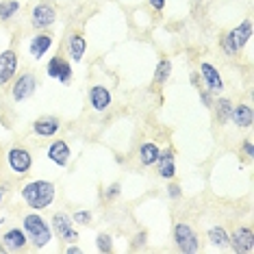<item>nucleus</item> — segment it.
I'll return each mask as SVG.
<instances>
[{"label":"nucleus","mask_w":254,"mask_h":254,"mask_svg":"<svg viewBox=\"0 0 254 254\" xmlns=\"http://www.w3.org/2000/svg\"><path fill=\"white\" fill-rule=\"evenodd\" d=\"M22 228H24V233L28 237V244L33 248H37V250H42V248H46L53 241V228H50L48 219H44L39 215V211L28 213L22 219Z\"/></svg>","instance_id":"obj_2"},{"label":"nucleus","mask_w":254,"mask_h":254,"mask_svg":"<svg viewBox=\"0 0 254 254\" xmlns=\"http://www.w3.org/2000/svg\"><path fill=\"white\" fill-rule=\"evenodd\" d=\"M200 100H202V105H204L206 109H211V107H213V100H215V98H213V94H211L209 89L200 87Z\"/></svg>","instance_id":"obj_28"},{"label":"nucleus","mask_w":254,"mask_h":254,"mask_svg":"<svg viewBox=\"0 0 254 254\" xmlns=\"http://www.w3.org/2000/svg\"><path fill=\"white\" fill-rule=\"evenodd\" d=\"M48 159L53 161L55 165H59V167H67V163H70V159H72V148H70V143L67 141H63V139H55L53 143L48 146Z\"/></svg>","instance_id":"obj_14"},{"label":"nucleus","mask_w":254,"mask_h":254,"mask_svg":"<svg viewBox=\"0 0 254 254\" xmlns=\"http://www.w3.org/2000/svg\"><path fill=\"white\" fill-rule=\"evenodd\" d=\"M20 11V2L18 0H2L0 2V22H9L18 15Z\"/></svg>","instance_id":"obj_25"},{"label":"nucleus","mask_w":254,"mask_h":254,"mask_svg":"<svg viewBox=\"0 0 254 254\" xmlns=\"http://www.w3.org/2000/svg\"><path fill=\"white\" fill-rule=\"evenodd\" d=\"M233 100L226 96H219L213 100V111H215V118H217V122L219 124H228L230 122V113H233Z\"/></svg>","instance_id":"obj_21"},{"label":"nucleus","mask_w":254,"mask_h":254,"mask_svg":"<svg viewBox=\"0 0 254 254\" xmlns=\"http://www.w3.org/2000/svg\"><path fill=\"white\" fill-rule=\"evenodd\" d=\"M65 252H67V254H78V252H83V248H78V246H67Z\"/></svg>","instance_id":"obj_33"},{"label":"nucleus","mask_w":254,"mask_h":254,"mask_svg":"<svg viewBox=\"0 0 254 254\" xmlns=\"http://www.w3.org/2000/svg\"><path fill=\"white\" fill-rule=\"evenodd\" d=\"M0 244L4 246L7 252H20L28 246V237L24 233V228H9L7 233L0 237Z\"/></svg>","instance_id":"obj_13"},{"label":"nucleus","mask_w":254,"mask_h":254,"mask_svg":"<svg viewBox=\"0 0 254 254\" xmlns=\"http://www.w3.org/2000/svg\"><path fill=\"white\" fill-rule=\"evenodd\" d=\"M198 76H200V83L204 85V89H209L213 96L215 94H222L224 91V80H222V74L217 72V67L209 61H202L200 63V70H198Z\"/></svg>","instance_id":"obj_11"},{"label":"nucleus","mask_w":254,"mask_h":254,"mask_svg":"<svg viewBox=\"0 0 254 254\" xmlns=\"http://www.w3.org/2000/svg\"><path fill=\"white\" fill-rule=\"evenodd\" d=\"M20 195H22L24 204L31 211H44V209H48V206L55 202L57 189H55V185L50 181L37 178V181L26 183L24 187L20 189Z\"/></svg>","instance_id":"obj_1"},{"label":"nucleus","mask_w":254,"mask_h":254,"mask_svg":"<svg viewBox=\"0 0 254 254\" xmlns=\"http://www.w3.org/2000/svg\"><path fill=\"white\" fill-rule=\"evenodd\" d=\"M137 154H139V163L141 165L152 167L154 163H157L159 154H161V148L154 141H146V143H141V146H139V152H137Z\"/></svg>","instance_id":"obj_22"},{"label":"nucleus","mask_w":254,"mask_h":254,"mask_svg":"<svg viewBox=\"0 0 254 254\" xmlns=\"http://www.w3.org/2000/svg\"><path fill=\"white\" fill-rule=\"evenodd\" d=\"M250 37H252V22L244 20L239 26H235L233 31H228L226 35L219 37V46H222V50L228 57H235L246 48V44L250 42Z\"/></svg>","instance_id":"obj_3"},{"label":"nucleus","mask_w":254,"mask_h":254,"mask_svg":"<svg viewBox=\"0 0 254 254\" xmlns=\"http://www.w3.org/2000/svg\"><path fill=\"white\" fill-rule=\"evenodd\" d=\"M50 228H53V235H57L63 241H76L78 233L74 228V219L67 213H55L53 219H50Z\"/></svg>","instance_id":"obj_10"},{"label":"nucleus","mask_w":254,"mask_h":254,"mask_svg":"<svg viewBox=\"0 0 254 254\" xmlns=\"http://www.w3.org/2000/svg\"><path fill=\"white\" fill-rule=\"evenodd\" d=\"M150 7H152L154 11H163L165 9V0H148Z\"/></svg>","instance_id":"obj_32"},{"label":"nucleus","mask_w":254,"mask_h":254,"mask_svg":"<svg viewBox=\"0 0 254 254\" xmlns=\"http://www.w3.org/2000/svg\"><path fill=\"white\" fill-rule=\"evenodd\" d=\"M74 224H80V226H89L91 219H94V215H91V211H76L72 215Z\"/></svg>","instance_id":"obj_27"},{"label":"nucleus","mask_w":254,"mask_h":254,"mask_svg":"<svg viewBox=\"0 0 254 254\" xmlns=\"http://www.w3.org/2000/svg\"><path fill=\"white\" fill-rule=\"evenodd\" d=\"M244 154H246L248 159H252V157H254V146H252V141H250V139H246V141H244Z\"/></svg>","instance_id":"obj_31"},{"label":"nucleus","mask_w":254,"mask_h":254,"mask_svg":"<svg viewBox=\"0 0 254 254\" xmlns=\"http://www.w3.org/2000/svg\"><path fill=\"white\" fill-rule=\"evenodd\" d=\"M170 74H172V61L170 59H161L157 63V70H154V85H165L170 80Z\"/></svg>","instance_id":"obj_24"},{"label":"nucleus","mask_w":254,"mask_h":254,"mask_svg":"<svg viewBox=\"0 0 254 254\" xmlns=\"http://www.w3.org/2000/svg\"><path fill=\"white\" fill-rule=\"evenodd\" d=\"M111 102H113V96L105 85H94V87L89 89V105L94 111L105 113L107 109L111 107Z\"/></svg>","instance_id":"obj_16"},{"label":"nucleus","mask_w":254,"mask_h":254,"mask_svg":"<svg viewBox=\"0 0 254 254\" xmlns=\"http://www.w3.org/2000/svg\"><path fill=\"white\" fill-rule=\"evenodd\" d=\"M85 53H87V39H85L83 33H74V35L67 39V55H70L72 61H83Z\"/></svg>","instance_id":"obj_20"},{"label":"nucleus","mask_w":254,"mask_h":254,"mask_svg":"<svg viewBox=\"0 0 254 254\" xmlns=\"http://www.w3.org/2000/svg\"><path fill=\"white\" fill-rule=\"evenodd\" d=\"M7 163L13 174L26 176L33 167V154L22 146H13V148H9V152H7Z\"/></svg>","instance_id":"obj_7"},{"label":"nucleus","mask_w":254,"mask_h":254,"mask_svg":"<svg viewBox=\"0 0 254 254\" xmlns=\"http://www.w3.org/2000/svg\"><path fill=\"white\" fill-rule=\"evenodd\" d=\"M206 237H209V244L215 246V248H226L228 246V230L224 228V226H213V228H209Z\"/></svg>","instance_id":"obj_23"},{"label":"nucleus","mask_w":254,"mask_h":254,"mask_svg":"<svg viewBox=\"0 0 254 254\" xmlns=\"http://www.w3.org/2000/svg\"><path fill=\"white\" fill-rule=\"evenodd\" d=\"M181 193H183V191H181V187H178L176 183H172V181H170V185H167V195H170L172 200H178V198H181Z\"/></svg>","instance_id":"obj_29"},{"label":"nucleus","mask_w":254,"mask_h":254,"mask_svg":"<svg viewBox=\"0 0 254 254\" xmlns=\"http://www.w3.org/2000/svg\"><path fill=\"white\" fill-rule=\"evenodd\" d=\"M96 250L102 254H109L113 250V237L109 233H98L96 237Z\"/></svg>","instance_id":"obj_26"},{"label":"nucleus","mask_w":254,"mask_h":254,"mask_svg":"<svg viewBox=\"0 0 254 254\" xmlns=\"http://www.w3.org/2000/svg\"><path fill=\"white\" fill-rule=\"evenodd\" d=\"M46 74L48 78H55L59 80L61 85H70V80L74 76V70H72V63L61 55H55L48 59V65H46Z\"/></svg>","instance_id":"obj_8"},{"label":"nucleus","mask_w":254,"mask_h":254,"mask_svg":"<svg viewBox=\"0 0 254 254\" xmlns=\"http://www.w3.org/2000/svg\"><path fill=\"white\" fill-rule=\"evenodd\" d=\"M37 91V76L33 72H24L11 83V98L13 102H24Z\"/></svg>","instance_id":"obj_5"},{"label":"nucleus","mask_w":254,"mask_h":254,"mask_svg":"<svg viewBox=\"0 0 254 254\" xmlns=\"http://www.w3.org/2000/svg\"><path fill=\"white\" fill-rule=\"evenodd\" d=\"M55 22H57V11H55L53 4H48V2L35 4V9H33V13H31L33 28H37V31H46V28H50Z\"/></svg>","instance_id":"obj_12"},{"label":"nucleus","mask_w":254,"mask_h":254,"mask_svg":"<svg viewBox=\"0 0 254 254\" xmlns=\"http://www.w3.org/2000/svg\"><path fill=\"white\" fill-rule=\"evenodd\" d=\"M195 2H200V0H195Z\"/></svg>","instance_id":"obj_35"},{"label":"nucleus","mask_w":254,"mask_h":254,"mask_svg":"<svg viewBox=\"0 0 254 254\" xmlns=\"http://www.w3.org/2000/svg\"><path fill=\"white\" fill-rule=\"evenodd\" d=\"M172 237H174V244L178 248V252L183 254H193L200 250V239L195 235V230L189 226L187 222H176L174 230H172Z\"/></svg>","instance_id":"obj_4"},{"label":"nucleus","mask_w":254,"mask_h":254,"mask_svg":"<svg viewBox=\"0 0 254 254\" xmlns=\"http://www.w3.org/2000/svg\"><path fill=\"white\" fill-rule=\"evenodd\" d=\"M228 246L237 254H252L254 252V230L252 226H239L228 233Z\"/></svg>","instance_id":"obj_6"},{"label":"nucleus","mask_w":254,"mask_h":254,"mask_svg":"<svg viewBox=\"0 0 254 254\" xmlns=\"http://www.w3.org/2000/svg\"><path fill=\"white\" fill-rule=\"evenodd\" d=\"M120 191H122V189H120V183H113V185H109V189H107V200H113V198H118L120 195Z\"/></svg>","instance_id":"obj_30"},{"label":"nucleus","mask_w":254,"mask_h":254,"mask_svg":"<svg viewBox=\"0 0 254 254\" xmlns=\"http://www.w3.org/2000/svg\"><path fill=\"white\" fill-rule=\"evenodd\" d=\"M59 128H61V122L55 115H42V118H37L35 122H33V132H35L37 137H44V139L55 137L57 132H59Z\"/></svg>","instance_id":"obj_17"},{"label":"nucleus","mask_w":254,"mask_h":254,"mask_svg":"<svg viewBox=\"0 0 254 254\" xmlns=\"http://www.w3.org/2000/svg\"><path fill=\"white\" fill-rule=\"evenodd\" d=\"M157 174L163 178V181H172L176 176V161H174V150L172 148H165L161 150L159 159H157Z\"/></svg>","instance_id":"obj_15"},{"label":"nucleus","mask_w":254,"mask_h":254,"mask_svg":"<svg viewBox=\"0 0 254 254\" xmlns=\"http://www.w3.org/2000/svg\"><path fill=\"white\" fill-rule=\"evenodd\" d=\"M230 122H233L237 128H250L254 122V111L250 105L246 102H239V105L233 107V113H230Z\"/></svg>","instance_id":"obj_18"},{"label":"nucleus","mask_w":254,"mask_h":254,"mask_svg":"<svg viewBox=\"0 0 254 254\" xmlns=\"http://www.w3.org/2000/svg\"><path fill=\"white\" fill-rule=\"evenodd\" d=\"M50 46H53V37L48 33H37V35L31 37V44H28V53H31L33 59H44L48 55Z\"/></svg>","instance_id":"obj_19"},{"label":"nucleus","mask_w":254,"mask_h":254,"mask_svg":"<svg viewBox=\"0 0 254 254\" xmlns=\"http://www.w3.org/2000/svg\"><path fill=\"white\" fill-rule=\"evenodd\" d=\"M18 53L13 48H7L0 53V87H7V85L18 76Z\"/></svg>","instance_id":"obj_9"},{"label":"nucleus","mask_w":254,"mask_h":254,"mask_svg":"<svg viewBox=\"0 0 254 254\" xmlns=\"http://www.w3.org/2000/svg\"><path fill=\"white\" fill-rule=\"evenodd\" d=\"M2 198H4V189H0V204H2Z\"/></svg>","instance_id":"obj_34"}]
</instances>
